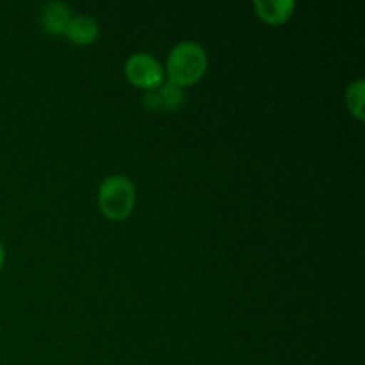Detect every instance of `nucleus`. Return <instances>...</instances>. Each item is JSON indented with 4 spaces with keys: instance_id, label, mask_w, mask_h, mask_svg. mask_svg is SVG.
<instances>
[{
    "instance_id": "423d86ee",
    "label": "nucleus",
    "mask_w": 365,
    "mask_h": 365,
    "mask_svg": "<svg viewBox=\"0 0 365 365\" xmlns=\"http://www.w3.org/2000/svg\"><path fill=\"white\" fill-rule=\"evenodd\" d=\"M71 9L70 6L63 2H48L43 6L41 9V24L48 34L59 36L64 34L68 24L71 20Z\"/></svg>"
},
{
    "instance_id": "0eeeda50",
    "label": "nucleus",
    "mask_w": 365,
    "mask_h": 365,
    "mask_svg": "<svg viewBox=\"0 0 365 365\" xmlns=\"http://www.w3.org/2000/svg\"><path fill=\"white\" fill-rule=\"evenodd\" d=\"M253 7H255L260 20L271 25H278L292 16L296 2H292V0H257V2H253Z\"/></svg>"
},
{
    "instance_id": "39448f33",
    "label": "nucleus",
    "mask_w": 365,
    "mask_h": 365,
    "mask_svg": "<svg viewBox=\"0 0 365 365\" xmlns=\"http://www.w3.org/2000/svg\"><path fill=\"white\" fill-rule=\"evenodd\" d=\"M98 24H96L95 18L88 16V14H75L71 16L70 24H68L64 34L68 36L71 43L75 45H91L96 38H98Z\"/></svg>"
},
{
    "instance_id": "20e7f679",
    "label": "nucleus",
    "mask_w": 365,
    "mask_h": 365,
    "mask_svg": "<svg viewBox=\"0 0 365 365\" xmlns=\"http://www.w3.org/2000/svg\"><path fill=\"white\" fill-rule=\"evenodd\" d=\"M143 103L150 110H168V113H173V110H177L184 103V89L177 88V86L170 84V82H164V84H160L153 91H146V95L143 96Z\"/></svg>"
},
{
    "instance_id": "6e6552de",
    "label": "nucleus",
    "mask_w": 365,
    "mask_h": 365,
    "mask_svg": "<svg viewBox=\"0 0 365 365\" xmlns=\"http://www.w3.org/2000/svg\"><path fill=\"white\" fill-rule=\"evenodd\" d=\"M364 93H365V81L359 78V81L351 82L346 91V103H348V109L356 120H364Z\"/></svg>"
},
{
    "instance_id": "f03ea898",
    "label": "nucleus",
    "mask_w": 365,
    "mask_h": 365,
    "mask_svg": "<svg viewBox=\"0 0 365 365\" xmlns=\"http://www.w3.org/2000/svg\"><path fill=\"white\" fill-rule=\"evenodd\" d=\"M98 205L106 217L123 221L135 205V187L123 175H113L102 182L98 189Z\"/></svg>"
},
{
    "instance_id": "f257e3e1",
    "label": "nucleus",
    "mask_w": 365,
    "mask_h": 365,
    "mask_svg": "<svg viewBox=\"0 0 365 365\" xmlns=\"http://www.w3.org/2000/svg\"><path fill=\"white\" fill-rule=\"evenodd\" d=\"M207 66L205 48L195 41H182L171 50L166 61L168 82L180 89L187 88L205 75Z\"/></svg>"
},
{
    "instance_id": "1a4fd4ad",
    "label": "nucleus",
    "mask_w": 365,
    "mask_h": 365,
    "mask_svg": "<svg viewBox=\"0 0 365 365\" xmlns=\"http://www.w3.org/2000/svg\"><path fill=\"white\" fill-rule=\"evenodd\" d=\"M4 260H6V252H4V246L2 242H0V269H2L4 266Z\"/></svg>"
},
{
    "instance_id": "7ed1b4c3",
    "label": "nucleus",
    "mask_w": 365,
    "mask_h": 365,
    "mask_svg": "<svg viewBox=\"0 0 365 365\" xmlns=\"http://www.w3.org/2000/svg\"><path fill=\"white\" fill-rule=\"evenodd\" d=\"M125 75L139 89L153 91L164 84V68L150 53H134L125 63Z\"/></svg>"
}]
</instances>
